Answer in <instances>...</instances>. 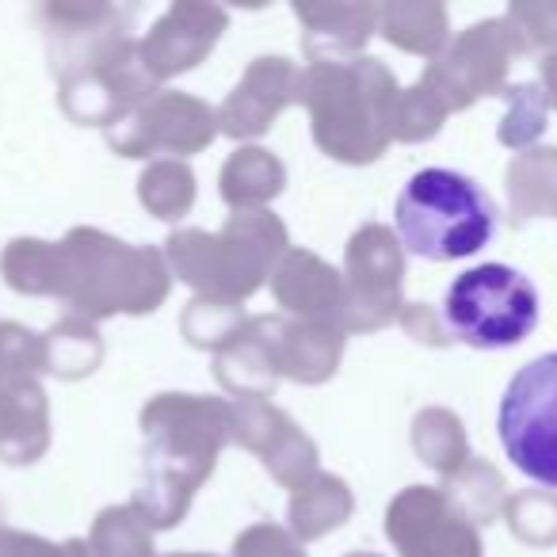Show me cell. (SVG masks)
Returning <instances> with one entry per match:
<instances>
[{
	"label": "cell",
	"instance_id": "1",
	"mask_svg": "<svg viewBox=\"0 0 557 557\" xmlns=\"http://www.w3.org/2000/svg\"><path fill=\"white\" fill-rule=\"evenodd\" d=\"M146 424V478L138 508L153 523L169 527L184 516L187 496L214 470L218 447L230 435V409L222 401L161 397L141 417Z\"/></svg>",
	"mask_w": 557,
	"mask_h": 557
},
{
	"label": "cell",
	"instance_id": "7",
	"mask_svg": "<svg viewBox=\"0 0 557 557\" xmlns=\"http://www.w3.org/2000/svg\"><path fill=\"white\" fill-rule=\"evenodd\" d=\"M348 268H351V290L344 298L348 310L363 306L374 310V325L394 313L397 306V287H401V252H397L394 237L379 225L356 233L348 248Z\"/></svg>",
	"mask_w": 557,
	"mask_h": 557
},
{
	"label": "cell",
	"instance_id": "2",
	"mask_svg": "<svg viewBox=\"0 0 557 557\" xmlns=\"http://www.w3.org/2000/svg\"><path fill=\"white\" fill-rule=\"evenodd\" d=\"M496 210L470 176L450 169H424L397 199V233L412 256L462 260L488 245Z\"/></svg>",
	"mask_w": 557,
	"mask_h": 557
},
{
	"label": "cell",
	"instance_id": "4",
	"mask_svg": "<svg viewBox=\"0 0 557 557\" xmlns=\"http://www.w3.org/2000/svg\"><path fill=\"white\" fill-rule=\"evenodd\" d=\"M496 428L516 470L557 488V351L531 359L508 382Z\"/></svg>",
	"mask_w": 557,
	"mask_h": 557
},
{
	"label": "cell",
	"instance_id": "8",
	"mask_svg": "<svg viewBox=\"0 0 557 557\" xmlns=\"http://www.w3.org/2000/svg\"><path fill=\"white\" fill-rule=\"evenodd\" d=\"M511 207L519 214H557V149H531L508 172Z\"/></svg>",
	"mask_w": 557,
	"mask_h": 557
},
{
	"label": "cell",
	"instance_id": "12",
	"mask_svg": "<svg viewBox=\"0 0 557 557\" xmlns=\"http://www.w3.org/2000/svg\"><path fill=\"white\" fill-rule=\"evenodd\" d=\"M141 199H146V207L157 210V218H176L191 202V176L176 164H161L141 180Z\"/></svg>",
	"mask_w": 557,
	"mask_h": 557
},
{
	"label": "cell",
	"instance_id": "3",
	"mask_svg": "<svg viewBox=\"0 0 557 557\" xmlns=\"http://www.w3.org/2000/svg\"><path fill=\"white\" fill-rule=\"evenodd\" d=\"M443 313L450 333L470 348H516L539 325V295L516 268L481 263L450 283Z\"/></svg>",
	"mask_w": 557,
	"mask_h": 557
},
{
	"label": "cell",
	"instance_id": "14",
	"mask_svg": "<svg viewBox=\"0 0 557 557\" xmlns=\"http://www.w3.org/2000/svg\"><path fill=\"white\" fill-rule=\"evenodd\" d=\"M248 180L245 199H263V195L278 191V180H283V169L271 161L263 149H245L240 157H233L230 169H225V180ZM240 199V202H245Z\"/></svg>",
	"mask_w": 557,
	"mask_h": 557
},
{
	"label": "cell",
	"instance_id": "6",
	"mask_svg": "<svg viewBox=\"0 0 557 557\" xmlns=\"http://www.w3.org/2000/svg\"><path fill=\"white\" fill-rule=\"evenodd\" d=\"M519 50L511 24H481L455 42L443 62L428 70L424 85L435 92L443 108H466L473 96L496 92L508 70V58Z\"/></svg>",
	"mask_w": 557,
	"mask_h": 557
},
{
	"label": "cell",
	"instance_id": "15",
	"mask_svg": "<svg viewBox=\"0 0 557 557\" xmlns=\"http://www.w3.org/2000/svg\"><path fill=\"white\" fill-rule=\"evenodd\" d=\"M542 85H546V100L557 108V47L546 54V62H542Z\"/></svg>",
	"mask_w": 557,
	"mask_h": 557
},
{
	"label": "cell",
	"instance_id": "11",
	"mask_svg": "<svg viewBox=\"0 0 557 557\" xmlns=\"http://www.w3.org/2000/svg\"><path fill=\"white\" fill-rule=\"evenodd\" d=\"M511 531L519 539L534 542V546H549L557 542V496L546 493H523L508 504Z\"/></svg>",
	"mask_w": 557,
	"mask_h": 557
},
{
	"label": "cell",
	"instance_id": "13",
	"mask_svg": "<svg viewBox=\"0 0 557 557\" xmlns=\"http://www.w3.org/2000/svg\"><path fill=\"white\" fill-rule=\"evenodd\" d=\"M542 126H546V96L539 92L534 85H519L511 92V111L504 119L500 138L508 146H527L531 138H539Z\"/></svg>",
	"mask_w": 557,
	"mask_h": 557
},
{
	"label": "cell",
	"instance_id": "9",
	"mask_svg": "<svg viewBox=\"0 0 557 557\" xmlns=\"http://www.w3.org/2000/svg\"><path fill=\"white\" fill-rule=\"evenodd\" d=\"M417 450L424 455L428 466L443 473H455L458 462L466 458L462 424L450 412H424L417 420Z\"/></svg>",
	"mask_w": 557,
	"mask_h": 557
},
{
	"label": "cell",
	"instance_id": "10",
	"mask_svg": "<svg viewBox=\"0 0 557 557\" xmlns=\"http://www.w3.org/2000/svg\"><path fill=\"white\" fill-rule=\"evenodd\" d=\"M333 500H348V493H344L341 481L333 478H318L310 488H302V496H295V504H290V519H295V527L302 534H321L325 527H336L344 516H348V508H333Z\"/></svg>",
	"mask_w": 557,
	"mask_h": 557
},
{
	"label": "cell",
	"instance_id": "5",
	"mask_svg": "<svg viewBox=\"0 0 557 557\" xmlns=\"http://www.w3.org/2000/svg\"><path fill=\"white\" fill-rule=\"evenodd\" d=\"M386 531L405 557H481L478 531L466 511L435 488H409L397 496Z\"/></svg>",
	"mask_w": 557,
	"mask_h": 557
}]
</instances>
